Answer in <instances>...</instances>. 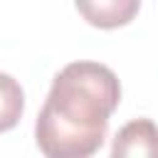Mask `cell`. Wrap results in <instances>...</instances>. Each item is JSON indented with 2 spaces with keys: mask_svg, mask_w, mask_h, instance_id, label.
<instances>
[{
  "mask_svg": "<svg viewBox=\"0 0 158 158\" xmlns=\"http://www.w3.org/2000/svg\"><path fill=\"white\" fill-rule=\"evenodd\" d=\"M121 101L116 74L99 62H72L52 81L35 138L49 158H86L106 138L109 116Z\"/></svg>",
  "mask_w": 158,
  "mask_h": 158,
  "instance_id": "cell-1",
  "label": "cell"
},
{
  "mask_svg": "<svg viewBox=\"0 0 158 158\" xmlns=\"http://www.w3.org/2000/svg\"><path fill=\"white\" fill-rule=\"evenodd\" d=\"M114 158H158V126L148 118H136L118 128L114 146Z\"/></svg>",
  "mask_w": 158,
  "mask_h": 158,
  "instance_id": "cell-2",
  "label": "cell"
},
{
  "mask_svg": "<svg viewBox=\"0 0 158 158\" xmlns=\"http://www.w3.org/2000/svg\"><path fill=\"white\" fill-rule=\"evenodd\" d=\"M74 5L89 25L101 30L123 27L141 10V0H74Z\"/></svg>",
  "mask_w": 158,
  "mask_h": 158,
  "instance_id": "cell-3",
  "label": "cell"
},
{
  "mask_svg": "<svg viewBox=\"0 0 158 158\" xmlns=\"http://www.w3.org/2000/svg\"><path fill=\"white\" fill-rule=\"evenodd\" d=\"M25 111V94L17 79L0 72V133L17 126Z\"/></svg>",
  "mask_w": 158,
  "mask_h": 158,
  "instance_id": "cell-4",
  "label": "cell"
}]
</instances>
